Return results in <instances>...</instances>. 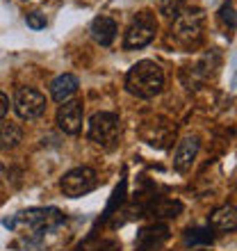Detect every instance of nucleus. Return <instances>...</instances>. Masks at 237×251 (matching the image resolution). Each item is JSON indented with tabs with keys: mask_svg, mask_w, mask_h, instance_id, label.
<instances>
[{
	"mask_svg": "<svg viewBox=\"0 0 237 251\" xmlns=\"http://www.w3.org/2000/svg\"><path fill=\"white\" fill-rule=\"evenodd\" d=\"M125 87L132 96H139V99H153L162 92L165 87V73L155 62H137L132 66L128 75H125Z\"/></svg>",
	"mask_w": 237,
	"mask_h": 251,
	"instance_id": "obj_1",
	"label": "nucleus"
},
{
	"mask_svg": "<svg viewBox=\"0 0 237 251\" xmlns=\"http://www.w3.org/2000/svg\"><path fill=\"white\" fill-rule=\"evenodd\" d=\"M64 222V215L55 208H32V210L19 212L14 219H7L5 224L23 235H44Z\"/></svg>",
	"mask_w": 237,
	"mask_h": 251,
	"instance_id": "obj_2",
	"label": "nucleus"
},
{
	"mask_svg": "<svg viewBox=\"0 0 237 251\" xmlns=\"http://www.w3.org/2000/svg\"><path fill=\"white\" fill-rule=\"evenodd\" d=\"M205 16L201 9H183L171 23V34L180 44H191L203 32Z\"/></svg>",
	"mask_w": 237,
	"mask_h": 251,
	"instance_id": "obj_3",
	"label": "nucleus"
},
{
	"mask_svg": "<svg viewBox=\"0 0 237 251\" xmlns=\"http://www.w3.org/2000/svg\"><path fill=\"white\" fill-rule=\"evenodd\" d=\"M121 132V121L112 112H98L89 121V139L100 146H112Z\"/></svg>",
	"mask_w": 237,
	"mask_h": 251,
	"instance_id": "obj_4",
	"label": "nucleus"
},
{
	"mask_svg": "<svg viewBox=\"0 0 237 251\" xmlns=\"http://www.w3.org/2000/svg\"><path fill=\"white\" fill-rule=\"evenodd\" d=\"M158 32V21L151 12L137 14V19L130 23L128 32H125V48H144L146 44H151L153 37Z\"/></svg>",
	"mask_w": 237,
	"mask_h": 251,
	"instance_id": "obj_5",
	"label": "nucleus"
},
{
	"mask_svg": "<svg viewBox=\"0 0 237 251\" xmlns=\"http://www.w3.org/2000/svg\"><path fill=\"white\" fill-rule=\"evenodd\" d=\"M14 110L19 114L21 119L25 121H32V119H39L44 110H46V96L32 87H21L16 96H14Z\"/></svg>",
	"mask_w": 237,
	"mask_h": 251,
	"instance_id": "obj_6",
	"label": "nucleus"
},
{
	"mask_svg": "<svg viewBox=\"0 0 237 251\" xmlns=\"http://www.w3.org/2000/svg\"><path fill=\"white\" fill-rule=\"evenodd\" d=\"M96 185V172L89 167H75L62 178V192L66 197H82Z\"/></svg>",
	"mask_w": 237,
	"mask_h": 251,
	"instance_id": "obj_7",
	"label": "nucleus"
},
{
	"mask_svg": "<svg viewBox=\"0 0 237 251\" xmlns=\"http://www.w3.org/2000/svg\"><path fill=\"white\" fill-rule=\"evenodd\" d=\"M57 124L69 135H78L80 128H82V103L66 100L64 105L57 110Z\"/></svg>",
	"mask_w": 237,
	"mask_h": 251,
	"instance_id": "obj_8",
	"label": "nucleus"
},
{
	"mask_svg": "<svg viewBox=\"0 0 237 251\" xmlns=\"http://www.w3.org/2000/svg\"><path fill=\"white\" fill-rule=\"evenodd\" d=\"M198 139L196 137H185L178 142L176 146V153H173V167H176L178 172H187L191 169L194 165V160L198 155Z\"/></svg>",
	"mask_w": 237,
	"mask_h": 251,
	"instance_id": "obj_9",
	"label": "nucleus"
},
{
	"mask_svg": "<svg viewBox=\"0 0 237 251\" xmlns=\"http://www.w3.org/2000/svg\"><path fill=\"white\" fill-rule=\"evenodd\" d=\"M169 238V228L165 224H153V226H146L142 228L137 235V249L139 251H151L160 245V242H165Z\"/></svg>",
	"mask_w": 237,
	"mask_h": 251,
	"instance_id": "obj_10",
	"label": "nucleus"
},
{
	"mask_svg": "<svg viewBox=\"0 0 237 251\" xmlns=\"http://www.w3.org/2000/svg\"><path fill=\"white\" fill-rule=\"evenodd\" d=\"M75 92H78V78H75L73 73H62V75H57V78L53 80V85H50V96H53L57 103H66Z\"/></svg>",
	"mask_w": 237,
	"mask_h": 251,
	"instance_id": "obj_11",
	"label": "nucleus"
},
{
	"mask_svg": "<svg viewBox=\"0 0 237 251\" xmlns=\"http://www.w3.org/2000/svg\"><path fill=\"white\" fill-rule=\"evenodd\" d=\"M92 37L98 41L100 46H110L117 37V21L110 16H98L92 23Z\"/></svg>",
	"mask_w": 237,
	"mask_h": 251,
	"instance_id": "obj_12",
	"label": "nucleus"
},
{
	"mask_svg": "<svg viewBox=\"0 0 237 251\" xmlns=\"http://www.w3.org/2000/svg\"><path fill=\"white\" fill-rule=\"evenodd\" d=\"M210 224L217 231H235L237 228V208L235 205H221L210 215Z\"/></svg>",
	"mask_w": 237,
	"mask_h": 251,
	"instance_id": "obj_13",
	"label": "nucleus"
},
{
	"mask_svg": "<svg viewBox=\"0 0 237 251\" xmlns=\"http://www.w3.org/2000/svg\"><path fill=\"white\" fill-rule=\"evenodd\" d=\"M23 139V130L21 126L16 124H0V149L2 151H9V149H16Z\"/></svg>",
	"mask_w": 237,
	"mask_h": 251,
	"instance_id": "obj_14",
	"label": "nucleus"
},
{
	"mask_svg": "<svg viewBox=\"0 0 237 251\" xmlns=\"http://www.w3.org/2000/svg\"><path fill=\"white\" fill-rule=\"evenodd\" d=\"M212 235L210 228H190L187 235H185V245L187 247H198V245H212Z\"/></svg>",
	"mask_w": 237,
	"mask_h": 251,
	"instance_id": "obj_15",
	"label": "nucleus"
},
{
	"mask_svg": "<svg viewBox=\"0 0 237 251\" xmlns=\"http://www.w3.org/2000/svg\"><path fill=\"white\" fill-rule=\"evenodd\" d=\"M219 21H221V25L228 27V30H235L237 27V12L231 2L221 5V9H219Z\"/></svg>",
	"mask_w": 237,
	"mask_h": 251,
	"instance_id": "obj_16",
	"label": "nucleus"
},
{
	"mask_svg": "<svg viewBox=\"0 0 237 251\" xmlns=\"http://www.w3.org/2000/svg\"><path fill=\"white\" fill-rule=\"evenodd\" d=\"M153 210L158 212L160 217H178L180 210H183V203H178V201H162V203L155 205Z\"/></svg>",
	"mask_w": 237,
	"mask_h": 251,
	"instance_id": "obj_17",
	"label": "nucleus"
},
{
	"mask_svg": "<svg viewBox=\"0 0 237 251\" xmlns=\"http://www.w3.org/2000/svg\"><path fill=\"white\" fill-rule=\"evenodd\" d=\"M180 12H183V0H166V2H162V14H166L169 19H176Z\"/></svg>",
	"mask_w": 237,
	"mask_h": 251,
	"instance_id": "obj_18",
	"label": "nucleus"
},
{
	"mask_svg": "<svg viewBox=\"0 0 237 251\" xmlns=\"http://www.w3.org/2000/svg\"><path fill=\"white\" fill-rule=\"evenodd\" d=\"M27 25L32 27V30H41V27H46V16H41L39 12L34 14H27Z\"/></svg>",
	"mask_w": 237,
	"mask_h": 251,
	"instance_id": "obj_19",
	"label": "nucleus"
},
{
	"mask_svg": "<svg viewBox=\"0 0 237 251\" xmlns=\"http://www.w3.org/2000/svg\"><path fill=\"white\" fill-rule=\"evenodd\" d=\"M7 110H9V99H7L5 94L0 92V119L7 114Z\"/></svg>",
	"mask_w": 237,
	"mask_h": 251,
	"instance_id": "obj_20",
	"label": "nucleus"
},
{
	"mask_svg": "<svg viewBox=\"0 0 237 251\" xmlns=\"http://www.w3.org/2000/svg\"><path fill=\"white\" fill-rule=\"evenodd\" d=\"M5 183V169H2V165H0V185Z\"/></svg>",
	"mask_w": 237,
	"mask_h": 251,
	"instance_id": "obj_21",
	"label": "nucleus"
}]
</instances>
